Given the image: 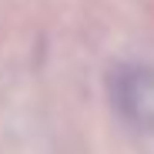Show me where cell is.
Segmentation results:
<instances>
[{"instance_id": "1", "label": "cell", "mask_w": 154, "mask_h": 154, "mask_svg": "<svg viewBox=\"0 0 154 154\" xmlns=\"http://www.w3.org/2000/svg\"><path fill=\"white\" fill-rule=\"evenodd\" d=\"M114 111L137 131H154V74L137 64L114 67L107 77Z\"/></svg>"}]
</instances>
